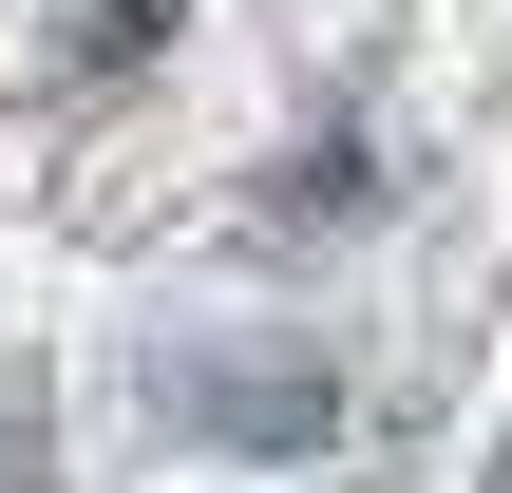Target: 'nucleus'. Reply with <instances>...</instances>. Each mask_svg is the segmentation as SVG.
Returning a JSON list of instances; mask_svg holds the SVG:
<instances>
[{"mask_svg": "<svg viewBox=\"0 0 512 493\" xmlns=\"http://www.w3.org/2000/svg\"><path fill=\"white\" fill-rule=\"evenodd\" d=\"M209 437H247V456H323V437H342V380H323V361H247V380L209 399Z\"/></svg>", "mask_w": 512, "mask_h": 493, "instance_id": "nucleus-1", "label": "nucleus"}, {"mask_svg": "<svg viewBox=\"0 0 512 493\" xmlns=\"http://www.w3.org/2000/svg\"><path fill=\"white\" fill-rule=\"evenodd\" d=\"M171 19H190V0H95V19H76V57H95V76H133V57H152Z\"/></svg>", "mask_w": 512, "mask_h": 493, "instance_id": "nucleus-2", "label": "nucleus"}, {"mask_svg": "<svg viewBox=\"0 0 512 493\" xmlns=\"http://www.w3.org/2000/svg\"><path fill=\"white\" fill-rule=\"evenodd\" d=\"M494 493H512V456H494Z\"/></svg>", "mask_w": 512, "mask_h": 493, "instance_id": "nucleus-3", "label": "nucleus"}]
</instances>
